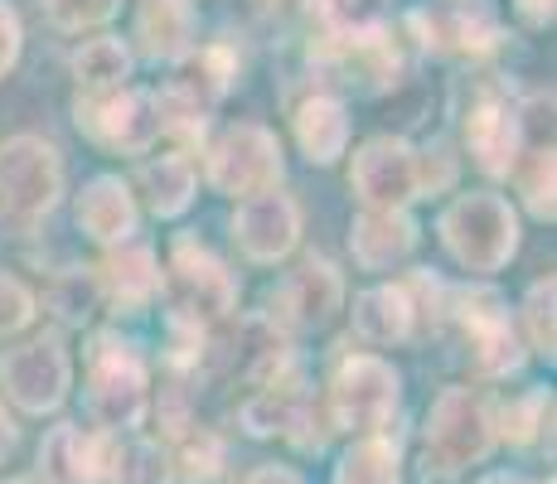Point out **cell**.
I'll return each mask as SVG.
<instances>
[{"label":"cell","instance_id":"cell-1","mask_svg":"<svg viewBox=\"0 0 557 484\" xmlns=\"http://www.w3.org/2000/svg\"><path fill=\"white\" fill-rule=\"evenodd\" d=\"M83 363H88L83 397H88L92 432L136 436L151 412V369H146L141 344L122 330H98L83 349Z\"/></svg>","mask_w":557,"mask_h":484},{"label":"cell","instance_id":"cell-2","mask_svg":"<svg viewBox=\"0 0 557 484\" xmlns=\"http://www.w3.org/2000/svg\"><path fill=\"white\" fill-rule=\"evenodd\" d=\"M499 446L495 402L480 387L451 383L432 397L422 422V480H456L466 470L485 466Z\"/></svg>","mask_w":557,"mask_h":484},{"label":"cell","instance_id":"cell-3","mask_svg":"<svg viewBox=\"0 0 557 484\" xmlns=\"http://www.w3.org/2000/svg\"><path fill=\"white\" fill-rule=\"evenodd\" d=\"M442 247L456 257V266H466L470 276H495L519 257V209L495 189H466L436 219Z\"/></svg>","mask_w":557,"mask_h":484},{"label":"cell","instance_id":"cell-4","mask_svg":"<svg viewBox=\"0 0 557 484\" xmlns=\"http://www.w3.org/2000/svg\"><path fill=\"white\" fill-rule=\"evenodd\" d=\"M403 407V373L383 353H345L325 383V426L349 436H373L393 426Z\"/></svg>","mask_w":557,"mask_h":484},{"label":"cell","instance_id":"cell-5","mask_svg":"<svg viewBox=\"0 0 557 484\" xmlns=\"http://www.w3.org/2000/svg\"><path fill=\"white\" fill-rule=\"evenodd\" d=\"M160 290H170V300H175L170 310L175 315L195 320L203 330H219L223 320L238 315V296H243L238 272L195 233H175L170 238V262L160 272Z\"/></svg>","mask_w":557,"mask_h":484},{"label":"cell","instance_id":"cell-6","mask_svg":"<svg viewBox=\"0 0 557 484\" xmlns=\"http://www.w3.org/2000/svg\"><path fill=\"white\" fill-rule=\"evenodd\" d=\"M203 179L223 199H252V194L282 189L286 156L272 126L262 122H233L213 141H203Z\"/></svg>","mask_w":557,"mask_h":484},{"label":"cell","instance_id":"cell-7","mask_svg":"<svg viewBox=\"0 0 557 484\" xmlns=\"http://www.w3.org/2000/svg\"><path fill=\"white\" fill-rule=\"evenodd\" d=\"M446 320L460 325V339H466L475 378L499 383V378H513V373L529 363V349H523L519 330H513V320H509V300L499 296L495 286L470 282V286L451 290Z\"/></svg>","mask_w":557,"mask_h":484},{"label":"cell","instance_id":"cell-8","mask_svg":"<svg viewBox=\"0 0 557 484\" xmlns=\"http://www.w3.org/2000/svg\"><path fill=\"white\" fill-rule=\"evenodd\" d=\"M73 393V353L63 330H45L0 349V402L20 407L25 417H53Z\"/></svg>","mask_w":557,"mask_h":484},{"label":"cell","instance_id":"cell-9","mask_svg":"<svg viewBox=\"0 0 557 484\" xmlns=\"http://www.w3.org/2000/svg\"><path fill=\"white\" fill-rule=\"evenodd\" d=\"M339 310H345V272L330 257L306 252L296 272H286L276 286H267V300L257 315L282 330L286 339H296L330 330Z\"/></svg>","mask_w":557,"mask_h":484},{"label":"cell","instance_id":"cell-10","mask_svg":"<svg viewBox=\"0 0 557 484\" xmlns=\"http://www.w3.org/2000/svg\"><path fill=\"white\" fill-rule=\"evenodd\" d=\"M63 156L59 146L45 141L35 132H20L10 141H0V209L20 223L49 219L63 203Z\"/></svg>","mask_w":557,"mask_h":484},{"label":"cell","instance_id":"cell-11","mask_svg":"<svg viewBox=\"0 0 557 484\" xmlns=\"http://www.w3.org/2000/svg\"><path fill=\"white\" fill-rule=\"evenodd\" d=\"M238 422H243V432L257 436V440L282 436V440H292L296 450H320L330 436L325 417L315 412V397H310L301 363H292L282 378L252 387L238 407Z\"/></svg>","mask_w":557,"mask_h":484},{"label":"cell","instance_id":"cell-12","mask_svg":"<svg viewBox=\"0 0 557 484\" xmlns=\"http://www.w3.org/2000/svg\"><path fill=\"white\" fill-rule=\"evenodd\" d=\"M73 126L107 156H151L160 141V112L151 88H122L102 97H73Z\"/></svg>","mask_w":557,"mask_h":484},{"label":"cell","instance_id":"cell-13","mask_svg":"<svg viewBox=\"0 0 557 484\" xmlns=\"http://www.w3.org/2000/svg\"><path fill=\"white\" fill-rule=\"evenodd\" d=\"M349 189L363 209H412L426 199L422 150L403 136H369L349 160Z\"/></svg>","mask_w":557,"mask_h":484},{"label":"cell","instance_id":"cell-14","mask_svg":"<svg viewBox=\"0 0 557 484\" xmlns=\"http://www.w3.org/2000/svg\"><path fill=\"white\" fill-rule=\"evenodd\" d=\"M310 69L315 78H325L320 92H388L403 73V49L398 39L383 35H363V39H310Z\"/></svg>","mask_w":557,"mask_h":484},{"label":"cell","instance_id":"cell-15","mask_svg":"<svg viewBox=\"0 0 557 484\" xmlns=\"http://www.w3.org/2000/svg\"><path fill=\"white\" fill-rule=\"evenodd\" d=\"M412 29L426 49L446 53V59H485L505 39L490 0H436V5L417 10Z\"/></svg>","mask_w":557,"mask_h":484},{"label":"cell","instance_id":"cell-16","mask_svg":"<svg viewBox=\"0 0 557 484\" xmlns=\"http://www.w3.org/2000/svg\"><path fill=\"white\" fill-rule=\"evenodd\" d=\"M233 243L252 266H276L301 243V203L282 189L252 194L233 209Z\"/></svg>","mask_w":557,"mask_h":484},{"label":"cell","instance_id":"cell-17","mask_svg":"<svg viewBox=\"0 0 557 484\" xmlns=\"http://www.w3.org/2000/svg\"><path fill=\"white\" fill-rule=\"evenodd\" d=\"M466 150L480 175L509 179L513 160H519V150H523L519 97H509L505 88H480V97L466 112Z\"/></svg>","mask_w":557,"mask_h":484},{"label":"cell","instance_id":"cell-18","mask_svg":"<svg viewBox=\"0 0 557 484\" xmlns=\"http://www.w3.org/2000/svg\"><path fill=\"white\" fill-rule=\"evenodd\" d=\"M112 436L83 422H59L39 440V480L45 484H107Z\"/></svg>","mask_w":557,"mask_h":484},{"label":"cell","instance_id":"cell-19","mask_svg":"<svg viewBox=\"0 0 557 484\" xmlns=\"http://www.w3.org/2000/svg\"><path fill=\"white\" fill-rule=\"evenodd\" d=\"M73 213H78V228L88 233L102 252L132 243L136 228H141V203H136V194L122 175H92L88 185L78 189Z\"/></svg>","mask_w":557,"mask_h":484},{"label":"cell","instance_id":"cell-20","mask_svg":"<svg viewBox=\"0 0 557 484\" xmlns=\"http://www.w3.org/2000/svg\"><path fill=\"white\" fill-rule=\"evenodd\" d=\"M349 136H355V116H349L345 97L315 88L292 107V141L310 165H320V170L339 165V156L349 150Z\"/></svg>","mask_w":557,"mask_h":484},{"label":"cell","instance_id":"cell-21","mask_svg":"<svg viewBox=\"0 0 557 484\" xmlns=\"http://www.w3.org/2000/svg\"><path fill=\"white\" fill-rule=\"evenodd\" d=\"M422 243V228L407 209H363L349 223V257L359 272H393Z\"/></svg>","mask_w":557,"mask_h":484},{"label":"cell","instance_id":"cell-22","mask_svg":"<svg viewBox=\"0 0 557 484\" xmlns=\"http://www.w3.org/2000/svg\"><path fill=\"white\" fill-rule=\"evenodd\" d=\"M92 276H98L102 300L116 310H146L160 296V257H156V247L141 238L107 247L102 262L92 266Z\"/></svg>","mask_w":557,"mask_h":484},{"label":"cell","instance_id":"cell-23","mask_svg":"<svg viewBox=\"0 0 557 484\" xmlns=\"http://www.w3.org/2000/svg\"><path fill=\"white\" fill-rule=\"evenodd\" d=\"M132 194H141L136 203H146L156 219H165V223L170 219H185V213L195 209V194H199L195 156H185V150H165V156L141 160Z\"/></svg>","mask_w":557,"mask_h":484},{"label":"cell","instance_id":"cell-24","mask_svg":"<svg viewBox=\"0 0 557 484\" xmlns=\"http://www.w3.org/2000/svg\"><path fill=\"white\" fill-rule=\"evenodd\" d=\"M355 335L369 344V349H393V344H407L417 335L412 325V300H407L403 282H379L355 296Z\"/></svg>","mask_w":557,"mask_h":484},{"label":"cell","instance_id":"cell-25","mask_svg":"<svg viewBox=\"0 0 557 484\" xmlns=\"http://www.w3.org/2000/svg\"><path fill=\"white\" fill-rule=\"evenodd\" d=\"M132 69H136V53L116 35H92L69 53V73H73L78 97H102V92L132 88Z\"/></svg>","mask_w":557,"mask_h":484},{"label":"cell","instance_id":"cell-26","mask_svg":"<svg viewBox=\"0 0 557 484\" xmlns=\"http://www.w3.org/2000/svg\"><path fill=\"white\" fill-rule=\"evenodd\" d=\"M136 49L151 63H180L195 49V10L175 0H141L136 10Z\"/></svg>","mask_w":557,"mask_h":484},{"label":"cell","instance_id":"cell-27","mask_svg":"<svg viewBox=\"0 0 557 484\" xmlns=\"http://www.w3.org/2000/svg\"><path fill=\"white\" fill-rule=\"evenodd\" d=\"M330 484H403L398 436H388V432L355 436V446L335 460V480Z\"/></svg>","mask_w":557,"mask_h":484},{"label":"cell","instance_id":"cell-28","mask_svg":"<svg viewBox=\"0 0 557 484\" xmlns=\"http://www.w3.org/2000/svg\"><path fill=\"white\" fill-rule=\"evenodd\" d=\"M107 484H175L165 440L156 436H112V456H107Z\"/></svg>","mask_w":557,"mask_h":484},{"label":"cell","instance_id":"cell-29","mask_svg":"<svg viewBox=\"0 0 557 484\" xmlns=\"http://www.w3.org/2000/svg\"><path fill=\"white\" fill-rule=\"evenodd\" d=\"M495 432L509 446H548L553 450V387H529L523 397L495 407Z\"/></svg>","mask_w":557,"mask_h":484},{"label":"cell","instance_id":"cell-30","mask_svg":"<svg viewBox=\"0 0 557 484\" xmlns=\"http://www.w3.org/2000/svg\"><path fill=\"white\" fill-rule=\"evenodd\" d=\"M310 20L320 25V35L330 39H363L383 35L393 15V0H306Z\"/></svg>","mask_w":557,"mask_h":484},{"label":"cell","instance_id":"cell-31","mask_svg":"<svg viewBox=\"0 0 557 484\" xmlns=\"http://www.w3.org/2000/svg\"><path fill=\"white\" fill-rule=\"evenodd\" d=\"M165 450H170V466H175V480H185V484H219L223 460H228L219 432H209L199 422H189L185 432L170 436Z\"/></svg>","mask_w":557,"mask_h":484},{"label":"cell","instance_id":"cell-32","mask_svg":"<svg viewBox=\"0 0 557 484\" xmlns=\"http://www.w3.org/2000/svg\"><path fill=\"white\" fill-rule=\"evenodd\" d=\"M45 306H49V315L59 320L63 330L88 325V320L98 315V306H102V290H98L92 266H63V272H53V282L45 290Z\"/></svg>","mask_w":557,"mask_h":484},{"label":"cell","instance_id":"cell-33","mask_svg":"<svg viewBox=\"0 0 557 484\" xmlns=\"http://www.w3.org/2000/svg\"><path fill=\"white\" fill-rule=\"evenodd\" d=\"M513 189H519L523 209L533 213L539 223H553L557 199H553V141H523L519 160L509 170Z\"/></svg>","mask_w":557,"mask_h":484},{"label":"cell","instance_id":"cell-34","mask_svg":"<svg viewBox=\"0 0 557 484\" xmlns=\"http://www.w3.org/2000/svg\"><path fill=\"white\" fill-rule=\"evenodd\" d=\"M553 306H557V282L553 272L539 276V282L529 286V296H523L519 306V320H523V349L529 353H543V359L553 363V349H557V330H553Z\"/></svg>","mask_w":557,"mask_h":484},{"label":"cell","instance_id":"cell-35","mask_svg":"<svg viewBox=\"0 0 557 484\" xmlns=\"http://www.w3.org/2000/svg\"><path fill=\"white\" fill-rule=\"evenodd\" d=\"M45 20L63 35H83V29H98L107 20H116L122 0H39Z\"/></svg>","mask_w":557,"mask_h":484},{"label":"cell","instance_id":"cell-36","mask_svg":"<svg viewBox=\"0 0 557 484\" xmlns=\"http://www.w3.org/2000/svg\"><path fill=\"white\" fill-rule=\"evenodd\" d=\"M39 315V296L20 282L15 272H0V339L20 335V330H29Z\"/></svg>","mask_w":557,"mask_h":484},{"label":"cell","instance_id":"cell-37","mask_svg":"<svg viewBox=\"0 0 557 484\" xmlns=\"http://www.w3.org/2000/svg\"><path fill=\"white\" fill-rule=\"evenodd\" d=\"M20 53H25V25H20V10L10 0H0V83L15 73Z\"/></svg>","mask_w":557,"mask_h":484},{"label":"cell","instance_id":"cell-38","mask_svg":"<svg viewBox=\"0 0 557 484\" xmlns=\"http://www.w3.org/2000/svg\"><path fill=\"white\" fill-rule=\"evenodd\" d=\"M513 10H519V20H523L529 29H548L553 15H557L553 0H513Z\"/></svg>","mask_w":557,"mask_h":484},{"label":"cell","instance_id":"cell-39","mask_svg":"<svg viewBox=\"0 0 557 484\" xmlns=\"http://www.w3.org/2000/svg\"><path fill=\"white\" fill-rule=\"evenodd\" d=\"M243 484H306V480L296 475L292 466H257V470H252V475L243 480Z\"/></svg>","mask_w":557,"mask_h":484},{"label":"cell","instance_id":"cell-40","mask_svg":"<svg viewBox=\"0 0 557 484\" xmlns=\"http://www.w3.org/2000/svg\"><path fill=\"white\" fill-rule=\"evenodd\" d=\"M20 446V426H15V417L5 412V402H0V466L10 460V450Z\"/></svg>","mask_w":557,"mask_h":484},{"label":"cell","instance_id":"cell-41","mask_svg":"<svg viewBox=\"0 0 557 484\" xmlns=\"http://www.w3.org/2000/svg\"><path fill=\"white\" fill-rule=\"evenodd\" d=\"M480 484H529V480H519V475H485Z\"/></svg>","mask_w":557,"mask_h":484},{"label":"cell","instance_id":"cell-42","mask_svg":"<svg viewBox=\"0 0 557 484\" xmlns=\"http://www.w3.org/2000/svg\"><path fill=\"white\" fill-rule=\"evenodd\" d=\"M0 484H39V480H29V475H5Z\"/></svg>","mask_w":557,"mask_h":484},{"label":"cell","instance_id":"cell-43","mask_svg":"<svg viewBox=\"0 0 557 484\" xmlns=\"http://www.w3.org/2000/svg\"><path fill=\"white\" fill-rule=\"evenodd\" d=\"M252 5H257V10H276V5H282V0H252Z\"/></svg>","mask_w":557,"mask_h":484},{"label":"cell","instance_id":"cell-44","mask_svg":"<svg viewBox=\"0 0 557 484\" xmlns=\"http://www.w3.org/2000/svg\"><path fill=\"white\" fill-rule=\"evenodd\" d=\"M175 5H195V0H175Z\"/></svg>","mask_w":557,"mask_h":484}]
</instances>
